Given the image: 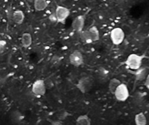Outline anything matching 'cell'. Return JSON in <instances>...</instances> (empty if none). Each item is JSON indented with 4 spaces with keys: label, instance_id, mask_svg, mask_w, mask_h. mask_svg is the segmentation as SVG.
Returning <instances> with one entry per match:
<instances>
[{
    "label": "cell",
    "instance_id": "20",
    "mask_svg": "<svg viewBox=\"0 0 149 125\" xmlns=\"http://www.w3.org/2000/svg\"><path fill=\"white\" fill-rule=\"evenodd\" d=\"M144 85L146 88L149 89V73L146 78Z\"/></svg>",
    "mask_w": 149,
    "mask_h": 125
},
{
    "label": "cell",
    "instance_id": "18",
    "mask_svg": "<svg viewBox=\"0 0 149 125\" xmlns=\"http://www.w3.org/2000/svg\"><path fill=\"white\" fill-rule=\"evenodd\" d=\"M11 118L15 122H18L21 121L23 117H22V114L19 112L15 111L12 113Z\"/></svg>",
    "mask_w": 149,
    "mask_h": 125
},
{
    "label": "cell",
    "instance_id": "19",
    "mask_svg": "<svg viewBox=\"0 0 149 125\" xmlns=\"http://www.w3.org/2000/svg\"><path fill=\"white\" fill-rule=\"evenodd\" d=\"M122 29L123 30L125 35L130 36L132 32V30L131 27L128 24L124 23L122 26Z\"/></svg>",
    "mask_w": 149,
    "mask_h": 125
},
{
    "label": "cell",
    "instance_id": "6",
    "mask_svg": "<svg viewBox=\"0 0 149 125\" xmlns=\"http://www.w3.org/2000/svg\"><path fill=\"white\" fill-rule=\"evenodd\" d=\"M45 80L41 79L36 80L33 82L32 90L33 93L38 96H43L46 93Z\"/></svg>",
    "mask_w": 149,
    "mask_h": 125
},
{
    "label": "cell",
    "instance_id": "1",
    "mask_svg": "<svg viewBox=\"0 0 149 125\" xmlns=\"http://www.w3.org/2000/svg\"><path fill=\"white\" fill-rule=\"evenodd\" d=\"M144 56L136 54L129 55L125 62V65L131 69L137 70L142 66Z\"/></svg>",
    "mask_w": 149,
    "mask_h": 125
},
{
    "label": "cell",
    "instance_id": "9",
    "mask_svg": "<svg viewBox=\"0 0 149 125\" xmlns=\"http://www.w3.org/2000/svg\"><path fill=\"white\" fill-rule=\"evenodd\" d=\"M33 39L32 36L29 33H25L22 35L21 42L22 47L27 49L30 47L32 44Z\"/></svg>",
    "mask_w": 149,
    "mask_h": 125
},
{
    "label": "cell",
    "instance_id": "15",
    "mask_svg": "<svg viewBox=\"0 0 149 125\" xmlns=\"http://www.w3.org/2000/svg\"><path fill=\"white\" fill-rule=\"evenodd\" d=\"M134 120L137 125H146L147 124V119L143 113H139L136 114Z\"/></svg>",
    "mask_w": 149,
    "mask_h": 125
},
{
    "label": "cell",
    "instance_id": "10",
    "mask_svg": "<svg viewBox=\"0 0 149 125\" xmlns=\"http://www.w3.org/2000/svg\"><path fill=\"white\" fill-rule=\"evenodd\" d=\"M25 14L24 12L21 10H16L13 14V20L15 23L21 24L24 21L25 19Z\"/></svg>",
    "mask_w": 149,
    "mask_h": 125
},
{
    "label": "cell",
    "instance_id": "13",
    "mask_svg": "<svg viewBox=\"0 0 149 125\" xmlns=\"http://www.w3.org/2000/svg\"><path fill=\"white\" fill-rule=\"evenodd\" d=\"M91 122L88 115L86 114L80 115L76 120V124L79 125H90Z\"/></svg>",
    "mask_w": 149,
    "mask_h": 125
},
{
    "label": "cell",
    "instance_id": "12",
    "mask_svg": "<svg viewBox=\"0 0 149 125\" xmlns=\"http://www.w3.org/2000/svg\"><path fill=\"white\" fill-rule=\"evenodd\" d=\"M148 71L145 68L140 67L136 70L135 73L136 79L138 81H142L146 78L148 74Z\"/></svg>",
    "mask_w": 149,
    "mask_h": 125
},
{
    "label": "cell",
    "instance_id": "17",
    "mask_svg": "<svg viewBox=\"0 0 149 125\" xmlns=\"http://www.w3.org/2000/svg\"><path fill=\"white\" fill-rule=\"evenodd\" d=\"M80 33H81L80 36H81V39L83 42L88 44L93 43L88 30H84V31L83 30Z\"/></svg>",
    "mask_w": 149,
    "mask_h": 125
},
{
    "label": "cell",
    "instance_id": "4",
    "mask_svg": "<svg viewBox=\"0 0 149 125\" xmlns=\"http://www.w3.org/2000/svg\"><path fill=\"white\" fill-rule=\"evenodd\" d=\"M114 95L118 100L121 102L126 101L130 96V92L127 85L121 83L117 88Z\"/></svg>",
    "mask_w": 149,
    "mask_h": 125
},
{
    "label": "cell",
    "instance_id": "5",
    "mask_svg": "<svg viewBox=\"0 0 149 125\" xmlns=\"http://www.w3.org/2000/svg\"><path fill=\"white\" fill-rule=\"evenodd\" d=\"M70 14V10L62 6H57L55 10L56 21L59 23H63Z\"/></svg>",
    "mask_w": 149,
    "mask_h": 125
},
{
    "label": "cell",
    "instance_id": "2",
    "mask_svg": "<svg viewBox=\"0 0 149 125\" xmlns=\"http://www.w3.org/2000/svg\"><path fill=\"white\" fill-rule=\"evenodd\" d=\"M93 84V79L90 76H83L78 81L77 87L83 93L88 92L92 88Z\"/></svg>",
    "mask_w": 149,
    "mask_h": 125
},
{
    "label": "cell",
    "instance_id": "16",
    "mask_svg": "<svg viewBox=\"0 0 149 125\" xmlns=\"http://www.w3.org/2000/svg\"><path fill=\"white\" fill-rule=\"evenodd\" d=\"M121 82L118 79L114 78L111 79L109 83V88L110 92L114 94L117 88L121 84Z\"/></svg>",
    "mask_w": 149,
    "mask_h": 125
},
{
    "label": "cell",
    "instance_id": "8",
    "mask_svg": "<svg viewBox=\"0 0 149 125\" xmlns=\"http://www.w3.org/2000/svg\"><path fill=\"white\" fill-rule=\"evenodd\" d=\"M85 18L84 15H80L75 17L72 23V28L79 33L83 31L85 24Z\"/></svg>",
    "mask_w": 149,
    "mask_h": 125
},
{
    "label": "cell",
    "instance_id": "14",
    "mask_svg": "<svg viewBox=\"0 0 149 125\" xmlns=\"http://www.w3.org/2000/svg\"><path fill=\"white\" fill-rule=\"evenodd\" d=\"M93 42L97 41L100 39V32L96 26H92L88 30Z\"/></svg>",
    "mask_w": 149,
    "mask_h": 125
},
{
    "label": "cell",
    "instance_id": "21",
    "mask_svg": "<svg viewBox=\"0 0 149 125\" xmlns=\"http://www.w3.org/2000/svg\"><path fill=\"white\" fill-rule=\"evenodd\" d=\"M27 1H28L30 2H32L34 1V0H27Z\"/></svg>",
    "mask_w": 149,
    "mask_h": 125
},
{
    "label": "cell",
    "instance_id": "11",
    "mask_svg": "<svg viewBox=\"0 0 149 125\" xmlns=\"http://www.w3.org/2000/svg\"><path fill=\"white\" fill-rule=\"evenodd\" d=\"M48 3L47 0H34V7L37 11H43L47 7Z\"/></svg>",
    "mask_w": 149,
    "mask_h": 125
},
{
    "label": "cell",
    "instance_id": "7",
    "mask_svg": "<svg viewBox=\"0 0 149 125\" xmlns=\"http://www.w3.org/2000/svg\"><path fill=\"white\" fill-rule=\"evenodd\" d=\"M70 62L71 65L76 67L81 66L84 63V57L81 51L75 50L69 56Z\"/></svg>",
    "mask_w": 149,
    "mask_h": 125
},
{
    "label": "cell",
    "instance_id": "3",
    "mask_svg": "<svg viewBox=\"0 0 149 125\" xmlns=\"http://www.w3.org/2000/svg\"><path fill=\"white\" fill-rule=\"evenodd\" d=\"M125 35L121 27H116L111 31L110 39L113 44L116 45L121 44L124 40Z\"/></svg>",
    "mask_w": 149,
    "mask_h": 125
}]
</instances>
